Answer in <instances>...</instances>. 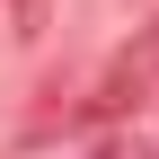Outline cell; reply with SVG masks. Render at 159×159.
Masks as SVG:
<instances>
[{"label": "cell", "mask_w": 159, "mask_h": 159, "mask_svg": "<svg viewBox=\"0 0 159 159\" xmlns=\"http://www.w3.org/2000/svg\"><path fill=\"white\" fill-rule=\"evenodd\" d=\"M97 159H159V142H150V133H124V142H106Z\"/></svg>", "instance_id": "6da1fadb"}]
</instances>
